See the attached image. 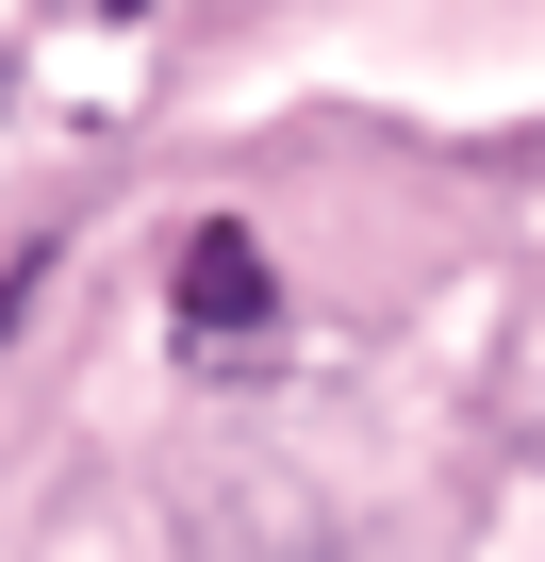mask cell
<instances>
[{
	"instance_id": "6da1fadb",
	"label": "cell",
	"mask_w": 545,
	"mask_h": 562,
	"mask_svg": "<svg viewBox=\"0 0 545 562\" xmlns=\"http://www.w3.org/2000/svg\"><path fill=\"white\" fill-rule=\"evenodd\" d=\"M182 331H264V248H248V215H198V248H182Z\"/></svg>"
}]
</instances>
